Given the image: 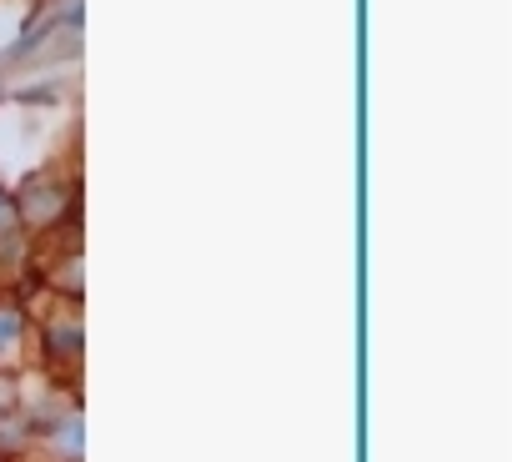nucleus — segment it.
<instances>
[{"mask_svg": "<svg viewBox=\"0 0 512 462\" xmlns=\"http://www.w3.org/2000/svg\"><path fill=\"white\" fill-rule=\"evenodd\" d=\"M76 206V196H71V186H61L56 176H31L26 186H21V196H16V216L26 221V226H56L66 211Z\"/></svg>", "mask_w": 512, "mask_h": 462, "instance_id": "nucleus-1", "label": "nucleus"}, {"mask_svg": "<svg viewBox=\"0 0 512 462\" xmlns=\"http://www.w3.org/2000/svg\"><path fill=\"white\" fill-rule=\"evenodd\" d=\"M81 347H86V332H81V317H51L46 322V357L61 367L81 362Z\"/></svg>", "mask_w": 512, "mask_h": 462, "instance_id": "nucleus-2", "label": "nucleus"}, {"mask_svg": "<svg viewBox=\"0 0 512 462\" xmlns=\"http://www.w3.org/2000/svg\"><path fill=\"white\" fill-rule=\"evenodd\" d=\"M31 442V417L21 407H0V457H16Z\"/></svg>", "mask_w": 512, "mask_h": 462, "instance_id": "nucleus-3", "label": "nucleus"}, {"mask_svg": "<svg viewBox=\"0 0 512 462\" xmlns=\"http://www.w3.org/2000/svg\"><path fill=\"white\" fill-rule=\"evenodd\" d=\"M51 447H56V452H66L71 462L86 452V427H81V412H66V422H56V427H51Z\"/></svg>", "mask_w": 512, "mask_h": 462, "instance_id": "nucleus-4", "label": "nucleus"}, {"mask_svg": "<svg viewBox=\"0 0 512 462\" xmlns=\"http://www.w3.org/2000/svg\"><path fill=\"white\" fill-rule=\"evenodd\" d=\"M21 337H26V312L16 302H0V362L21 347Z\"/></svg>", "mask_w": 512, "mask_h": 462, "instance_id": "nucleus-5", "label": "nucleus"}, {"mask_svg": "<svg viewBox=\"0 0 512 462\" xmlns=\"http://www.w3.org/2000/svg\"><path fill=\"white\" fill-rule=\"evenodd\" d=\"M56 292H66V297H81V252H71L66 257V267H56Z\"/></svg>", "mask_w": 512, "mask_h": 462, "instance_id": "nucleus-6", "label": "nucleus"}, {"mask_svg": "<svg viewBox=\"0 0 512 462\" xmlns=\"http://www.w3.org/2000/svg\"><path fill=\"white\" fill-rule=\"evenodd\" d=\"M16 226H21V216H16V196H11V191H0V237H11Z\"/></svg>", "mask_w": 512, "mask_h": 462, "instance_id": "nucleus-7", "label": "nucleus"}]
</instances>
